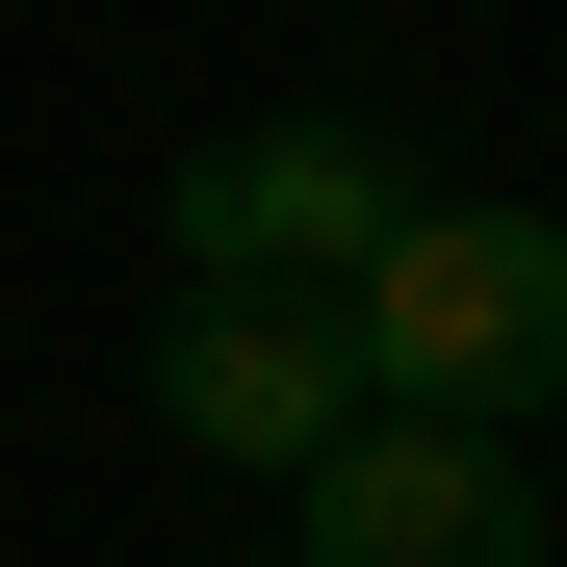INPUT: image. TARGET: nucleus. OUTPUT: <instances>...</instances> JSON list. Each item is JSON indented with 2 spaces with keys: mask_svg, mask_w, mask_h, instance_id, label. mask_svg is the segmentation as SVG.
Instances as JSON below:
<instances>
[{
  "mask_svg": "<svg viewBox=\"0 0 567 567\" xmlns=\"http://www.w3.org/2000/svg\"><path fill=\"white\" fill-rule=\"evenodd\" d=\"M361 413H388V388H361V310H336V284H181V310H155V439L181 464H258V491H284V464H336Z\"/></svg>",
  "mask_w": 567,
  "mask_h": 567,
  "instance_id": "obj_2",
  "label": "nucleus"
},
{
  "mask_svg": "<svg viewBox=\"0 0 567 567\" xmlns=\"http://www.w3.org/2000/svg\"><path fill=\"white\" fill-rule=\"evenodd\" d=\"M284 567H542V464L491 413H361L336 464H284Z\"/></svg>",
  "mask_w": 567,
  "mask_h": 567,
  "instance_id": "obj_3",
  "label": "nucleus"
},
{
  "mask_svg": "<svg viewBox=\"0 0 567 567\" xmlns=\"http://www.w3.org/2000/svg\"><path fill=\"white\" fill-rule=\"evenodd\" d=\"M413 207V155H361V130H233V155H181V284H361Z\"/></svg>",
  "mask_w": 567,
  "mask_h": 567,
  "instance_id": "obj_4",
  "label": "nucleus"
},
{
  "mask_svg": "<svg viewBox=\"0 0 567 567\" xmlns=\"http://www.w3.org/2000/svg\"><path fill=\"white\" fill-rule=\"evenodd\" d=\"M336 310H361V388H388V413H491V439H516V413H567V233H542V207L413 181L388 258H361Z\"/></svg>",
  "mask_w": 567,
  "mask_h": 567,
  "instance_id": "obj_1",
  "label": "nucleus"
}]
</instances>
